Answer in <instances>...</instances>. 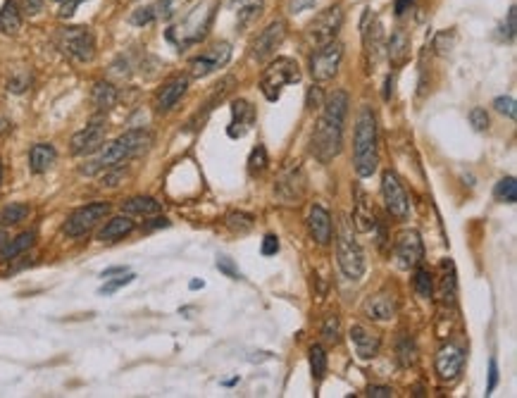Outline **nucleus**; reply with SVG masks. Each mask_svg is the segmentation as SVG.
Wrapping results in <instances>:
<instances>
[{
  "label": "nucleus",
  "mask_w": 517,
  "mask_h": 398,
  "mask_svg": "<svg viewBox=\"0 0 517 398\" xmlns=\"http://www.w3.org/2000/svg\"><path fill=\"white\" fill-rule=\"evenodd\" d=\"M336 258H339V267L348 279L358 281L360 277L365 274V253L363 246L356 241V234H353V227L348 222L346 215H341V225H339V237H336Z\"/></svg>",
  "instance_id": "20e7f679"
},
{
  "label": "nucleus",
  "mask_w": 517,
  "mask_h": 398,
  "mask_svg": "<svg viewBox=\"0 0 517 398\" xmlns=\"http://www.w3.org/2000/svg\"><path fill=\"white\" fill-rule=\"evenodd\" d=\"M494 107L501 114H506L508 119L517 117V102H515V98H510V95H498V98L494 100Z\"/></svg>",
  "instance_id": "ea45409f"
},
{
  "label": "nucleus",
  "mask_w": 517,
  "mask_h": 398,
  "mask_svg": "<svg viewBox=\"0 0 517 398\" xmlns=\"http://www.w3.org/2000/svg\"><path fill=\"white\" fill-rule=\"evenodd\" d=\"M470 124L477 131H486V129H489V112H486L484 107H472V110H470Z\"/></svg>",
  "instance_id": "37998d69"
},
{
  "label": "nucleus",
  "mask_w": 517,
  "mask_h": 398,
  "mask_svg": "<svg viewBox=\"0 0 517 398\" xmlns=\"http://www.w3.org/2000/svg\"><path fill=\"white\" fill-rule=\"evenodd\" d=\"M262 256H276L279 253V239L274 237V234H267V237L262 239Z\"/></svg>",
  "instance_id": "09e8293b"
},
{
  "label": "nucleus",
  "mask_w": 517,
  "mask_h": 398,
  "mask_svg": "<svg viewBox=\"0 0 517 398\" xmlns=\"http://www.w3.org/2000/svg\"><path fill=\"white\" fill-rule=\"evenodd\" d=\"M353 165L358 177H372L380 165L377 153V117L372 107H363L356 119V138H353Z\"/></svg>",
  "instance_id": "f03ea898"
},
{
  "label": "nucleus",
  "mask_w": 517,
  "mask_h": 398,
  "mask_svg": "<svg viewBox=\"0 0 517 398\" xmlns=\"http://www.w3.org/2000/svg\"><path fill=\"white\" fill-rule=\"evenodd\" d=\"M434 367L441 382H453V379L460 377L462 367H465V351L455 343H446L443 348H438Z\"/></svg>",
  "instance_id": "dca6fc26"
},
{
  "label": "nucleus",
  "mask_w": 517,
  "mask_h": 398,
  "mask_svg": "<svg viewBox=\"0 0 517 398\" xmlns=\"http://www.w3.org/2000/svg\"><path fill=\"white\" fill-rule=\"evenodd\" d=\"M215 10H217V3H208V5H203V8H196L186 20H182L177 27H172L170 32H167V39H170L172 44H177L179 48L198 44L201 39H206L210 24L215 20Z\"/></svg>",
  "instance_id": "39448f33"
},
{
  "label": "nucleus",
  "mask_w": 517,
  "mask_h": 398,
  "mask_svg": "<svg viewBox=\"0 0 517 398\" xmlns=\"http://www.w3.org/2000/svg\"><path fill=\"white\" fill-rule=\"evenodd\" d=\"M217 270L222 274L231 277V279H241V272H239V267L234 265V260H229V258H217Z\"/></svg>",
  "instance_id": "c03bdc74"
},
{
  "label": "nucleus",
  "mask_w": 517,
  "mask_h": 398,
  "mask_svg": "<svg viewBox=\"0 0 517 398\" xmlns=\"http://www.w3.org/2000/svg\"><path fill=\"white\" fill-rule=\"evenodd\" d=\"M110 170H115L112 174H107V177H103V186H117V182L122 179V170H117V167H110Z\"/></svg>",
  "instance_id": "4d7b16f0"
},
{
  "label": "nucleus",
  "mask_w": 517,
  "mask_h": 398,
  "mask_svg": "<svg viewBox=\"0 0 517 398\" xmlns=\"http://www.w3.org/2000/svg\"><path fill=\"white\" fill-rule=\"evenodd\" d=\"M36 241V232H22L20 237H15L12 241H5L0 246V260H12V258L22 256L24 251H29Z\"/></svg>",
  "instance_id": "bb28decb"
},
{
  "label": "nucleus",
  "mask_w": 517,
  "mask_h": 398,
  "mask_svg": "<svg viewBox=\"0 0 517 398\" xmlns=\"http://www.w3.org/2000/svg\"><path fill=\"white\" fill-rule=\"evenodd\" d=\"M105 141V126L103 122H91L88 126H83L81 131H76L69 141V150L72 155H88L93 150H98Z\"/></svg>",
  "instance_id": "f3484780"
},
{
  "label": "nucleus",
  "mask_w": 517,
  "mask_h": 398,
  "mask_svg": "<svg viewBox=\"0 0 517 398\" xmlns=\"http://www.w3.org/2000/svg\"><path fill=\"white\" fill-rule=\"evenodd\" d=\"M58 153L55 148L51 146V143H36L32 148V153H29V165H32V172L36 174H43L51 170V165L55 162Z\"/></svg>",
  "instance_id": "a878e982"
},
{
  "label": "nucleus",
  "mask_w": 517,
  "mask_h": 398,
  "mask_svg": "<svg viewBox=\"0 0 517 398\" xmlns=\"http://www.w3.org/2000/svg\"><path fill=\"white\" fill-rule=\"evenodd\" d=\"M315 3H317V0H291V3H288V12H293V15H296V12L315 8Z\"/></svg>",
  "instance_id": "3c124183"
},
{
  "label": "nucleus",
  "mask_w": 517,
  "mask_h": 398,
  "mask_svg": "<svg viewBox=\"0 0 517 398\" xmlns=\"http://www.w3.org/2000/svg\"><path fill=\"white\" fill-rule=\"evenodd\" d=\"M134 279H136L134 274H122V277H117V279H112V281H107V284L100 286V293H103V296H110V293L119 291V288H122V286L131 284V281H134Z\"/></svg>",
  "instance_id": "79ce46f5"
},
{
  "label": "nucleus",
  "mask_w": 517,
  "mask_h": 398,
  "mask_svg": "<svg viewBox=\"0 0 517 398\" xmlns=\"http://www.w3.org/2000/svg\"><path fill=\"white\" fill-rule=\"evenodd\" d=\"M60 48L76 62H91L95 55V39L86 27H69L60 32Z\"/></svg>",
  "instance_id": "6e6552de"
},
{
  "label": "nucleus",
  "mask_w": 517,
  "mask_h": 398,
  "mask_svg": "<svg viewBox=\"0 0 517 398\" xmlns=\"http://www.w3.org/2000/svg\"><path fill=\"white\" fill-rule=\"evenodd\" d=\"M365 315L370 319H377V322H384V319H391L396 315V298L391 293H375L365 300Z\"/></svg>",
  "instance_id": "4be33fe9"
},
{
  "label": "nucleus",
  "mask_w": 517,
  "mask_h": 398,
  "mask_svg": "<svg viewBox=\"0 0 517 398\" xmlns=\"http://www.w3.org/2000/svg\"><path fill=\"white\" fill-rule=\"evenodd\" d=\"M498 384V363L496 360H491L489 363V387H486V394H491V391L496 389Z\"/></svg>",
  "instance_id": "864d4df0"
},
{
  "label": "nucleus",
  "mask_w": 517,
  "mask_h": 398,
  "mask_svg": "<svg viewBox=\"0 0 517 398\" xmlns=\"http://www.w3.org/2000/svg\"><path fill=\"white\" fill-rule=\"evenodd\" d=\"M20 10L24 15L36 17L41 10H43V0H20Z\"/></svg>",
  "instance_id": "de8ad7c7"
},
{
  "label": "nucleus",
  "mask_w": 517,
  "mask_h": 398,
  "mask_svg": "<svg viewBox=\"0 0 517 398\" xmlns=\"http://www.w3.org/2000/svg\"><path fill=\"white\" fill-rule=\"evenodd\" d=\"M203 286H206V281H203V279L201 281H198V279L191 281V288H203Z\"/></svg>",
  "instance_id": "052dcab7"
},
{
  "label": "nucleus",
  "mask_w": 517,
  "mask_h": 398,
  "mask_svg": "<svg viewBox=\"0 0 517 398\" xmlns=\"http://www.w3.org/2000/svg\"><path fill=\"white\" fill-rule=\"evenodd\" d=\"M134 232V222L129 217H112L110 222H105V227L98 232V241L103 244H115V241L129 237Z\"/></svg>",
  "instance_id": "b1692460"
},
{
  "label": "nucleus",
  "mask_w": 517,
  "mask_h": 398,
  "mask_svg": "<svg viewBox=\"0 0 517 398\" xmlns=\"http://www.w3.org/2000/svg\"><path fill=\"white\" fill-rule=\"evenodd\" d=\"M412 5H415V0H394V12L401 17V15H405V12L412 8Z\"/></svg>",
  "instance_id": "6e6d98bb"
},
{
  "label": "nucleus",
  "mask_w": 517,
  "mask_h": 398,
  "mask_svg": "<svg viewBox=\"0 0 517 398\" xmlns=\"http://www.w3.org/2000/svg\"><path fill=\"white\" fill-rule=\"evenodd\" d=\"M305 184H308V179H305L300 162H288L274 182V196L284 205H293L305 196Z\"/></svg>",
  "instance_id": "9d476101"
},
{
  "label": "nucleus",
  "mask_w": 517,
  "mask_h": 398,
  "mask_svg": "<svg viewBox=\"0 0 517 398\" xmlns=\"http://www.w3.org/2000/svg\"><path fill=\"white\" fill-rule=\"evenodd\" d=\"M150 146V134L143 129H131L127 134L115 138L112 143H107L103 153L98 155V160L91 162L93 167H83V174H93L98 170H110V167H122L124 160L134 158V155L143 153Z\"/></svg>",
  "instance_id": "7ed1b4c3"
},
{
  "label": "nucleus",
  "mask_w": 517,
  "mask_h": 398,
  "mask_svg": "<svg viewBox=\"0 0 517 398\" xmlns=\"http://www.w3.org/2000/svg\"><path fill=\"white\" fill-rule=\"evenodd\" d=\"M341 60H344V46L339 41H329L317 48L310 58V74L315 81H329L336 77V72L341 67Z\"/></svg>",
  "instance_id": "1a4fd4ad"
},
{
  "label": "nucleus",
  "mask_w": 517,
  "mask_h": 398,
  "mask_svg": "<svg viewBox=\"0 0 517 398\" xmlns=\"http://www.w3.org/2000/svg\"><path fill=\"white\" fill-rule=\"evenodd\" d=\"M255 117H257V112L248 100H243V98L234 100L231 102V124H229V129H227L229 138H243L250 129H253Z\"/></svg>",
  "instance_id": "a211bd4d"
},
{
  "label": "nucleus",
  "mask_w": 517,
  "mask_h": 398,
  "mask_svg": "<svg viewBox=\"0 0 517 398\" xmlns=\"http://www.w3.org/2000/svg\"><path fill=\"white\" fill-rule=\"evenodd\" d=\"M322 105V88L317 86V84H312L308 88V95H305V107L308 110H315V107Z\"/></svg>",
  "instance_id": "a18cd8bd"
},
{
  "label": "nucleus",
  "mask_w": 517,
  "mask_h": 398,
  "mask_svg": "<svg viewBox=\"0 0 517 398\" xmlns=\"http://www.w3.org/2000/svg\"><path fill=\"white\" fill-rule=\"evenodd\" d=\"M356 213H353V220H356V227L360 232H372L375 229V213H372V205L365 196V191L356 189Z\"/></svg>",
  "instance_id": "cd10ccee"
},
{
  "label": "nucleus",
  "mask_w": 517,
  "mask_h": 398,
  "mask_svg": "<svg viewBox=\"0 0 517 398\" xmlns=\"http://www.w3.org/2000/svg\"><path fill=\"white\" fill-rule=\"evenodd\" d=\"M308 229H310V237L317 241L320 246H327L332 241V215L324 205H312L310 213H308Z\"/></svg>",
  "instance_id": "aec40b11"
},
{
  "label": "nucleus",
  "mask_w": 517,
  "mask_h": 398,
  "mask_svg": "<svg viewBox=\"0 0 517 398\" xmlns=\"http://www.w3.org/2000/svg\"><path fill=\"white\" fill-rule=\"evenodd\" d=\"M55 3H65V0H55Z\"/></svg>",
  "instance_id": "0e129e2a"
},
{
  "label": "nucleus",
  "mask_w": 517,
  "mask_h": 398,
  "mask_svg": "<svg viewBox=\"0 0 517 398\" xmlns=\"http://www.w3.org/2000/svg\"><path fill=\"white\" fill-rule=\"evenodd\" d=\"M415 355H417V348H415V341L410 336H403L398 339V360L401 365H412L415 363Z\"/></svg>",
  "instance_id": "58836bf2"
},
{
  "label": "nucleus",
  "mask_w": 517,
  "mask_h": 398,
  "mask_svg": "<svg viewBox=\"0 0 517 398\" xmlns=\"http://www.w3.org/2000/svg\"><path fill=\"white\" fill-rule=\"evenodd\" d=\"M348 339H351L353 348H356V355L360 360H372L382 348L380 334H375V331L368 329L365 324H353L351 331H348Z\"/></svg>",
  "instance_id": "6ab92c4d"
},
{
  "label": "nucleus",
  "mask_w": 517,
  "mask_h": 398,
  "mask_svg": "<svg viewBox=\"0 0 517 398\" xmlns=\"http://www.w3.org/2000/svg\"><path fill=\"white\" fill-rule=\"evenodd\" d=\"M310 370H312V377H315L317 382L327 375V353H324V348L320 346V343L310 346Z\"/></svg>",
  "instance_id": "72a5a7b5"
},
{
  "label": "nucleus",
  "mask_w": 517,
  "mask_h": 398,
  "mask_svg": "<svg viewBox=\"0 0 517 398\" xmlns=\"http://www.w3.org/2000/svg\"><path fill=\"white\" fill-rule=\"evenodd\" d=\"M394 256H396V265L401 270H415L424 258V246L422 239L415 229H405L396 237V246H394Z\"/></svg>",
  "instance_id": "f8f14e48"
},
{
  "label": "nucleus",
  "mask_w": 517,
  "mask_h": 398,
  "mask_svg": "<svg viewBox=\"0 0 517 398\" xmlns=\"http://www.w3.org/2000/svg\"><path fill=\"white\" fill-rule=\"evenodd\" d=\"M341 27H344V10H341V5H334V8L322 10L320 15L310 22L308 39L315 46H324V44H329V41L336 39V34L341 32Z\"/></svg>",
  "instance_id": "9b49d317"
},
{
  "label": "nucleus",
  "mask_w": 517,
  "mask_h": 398,
  "mask_svg": "<svg viewBox=\"0 0 517 398\" xmlns=\"http://www.w3.org/2000/svg\"><path fill=\"white\" fill-rule=\"evenodd\" d=\"M382 194H384V203H387V210L394 217L405 220L410 215V201H408L405 189H403L401 179L391 170L382 174Z\"/></svg>",
  "instance_id": "ddd939ff"
},
{
  "label": "nucleus",
  "mask_w": 517,
  "mask_h": 398,
  "mask_svg": "<svg viewBox=\"0 0 517 398\" xmlns=\"http://www.w3.org/2000/svg\"><path fill=\"white\" fill-rule=\"evenodd\" d=\"M415 270H417L415 272V291L422 298H431V293H434V277H431L429 270H422L419 265Z\"/></svg>",
  "instance_id": "c9c22d12"
},
{
  "label": "nucleus",
  "mask_w": 517,
  "mask_h": 398,
  "mask_svg": "<svg viewBox=\"0 0 517 398\" xmlns=\"http://www.w3.org/2000/svg\"><path fill=\"white\" fill-rule=\"evenodd\" d=\"M153 20H155V10L153 8H141V10H136L134 15H131V24H136V27H143V24H148Z\"/></svg>",
  "instance_id": "49530a36"
},
{
  "label": "nucleus",
  "mask_w": 517,
  "mask_h": 398,
  "mask_svg": "<svg viewBox=\"0 0 517 398\" xmlns=\"http://www.w3.org/2000/svg\"><path fill=\"white\" fill-rule=\"evenodd\" d=\"M91 100L98 110H110L117 102V88L112 86L110 81H95L93 91H91Z\"/></svg>",
  "instance_id": "7c9ffc66"
},
{
  "label": "nucleus",
  "mask_w": 517,
  "mask_h": 398,
  "mask_svg": "<svg viewBox=\"0 0 517 398\" xmlns=\"http://www.w3.org/2000/svg\"><path fill=\"white\" fill-rule=\"evenodd\" d=\"M322 336L327 343H339L341 341V322L336 315H329L322 324Z\"/></svg>",
  "instance_id": "4c0bfd02"
},
{
  "label": "nucleus",
  "mask_w": 517,
  "mask_h": 398,
  "mask_svg": "<svg viewBox=\"0 0 517 398\" xmlns=\"http://www.w3.org/2000/svg\"><path fill=\"white\" fill-rule=\"evenodd\" d=\"M346 114H348V93L346 91H334L324 100V112L322 117L317 119L315 131H312V155L327 165L332 162L336 155L344 148V124H346Z\"/></svg>",
  "instance_id": "f257e3e1"
},
{
  "label": "nucleus",
  "mask_w": 517,
  "mask_h": 398,
  "mask_svg": "<svg viewBox=\"0 0 517 398\" xmlns=\"http://www.w3.org/2000/svg\"><path fill=\"white\" fill-rule=\"evenodd\" d=\"M0 182H3V162H0Z\"/></svg>",
  "instance_id": "e2e57ef3"
},
{
  "label": "nucleus",
  "mask_w": 517,
  "mask_h": 398,
  "mask_svg": "<svg viewBox=\"0 0 517 398\" xmlns=\"http://www.w3.org/2000/svg\"><path fill=\"white\" fill-rule=\"evenodd\" d=\"M107 215H110V203H105V201L88 203V205H83V208L74 210V213L67 217V222H65L62 232L67 234L69 239L86 237V234L91 232V229L98 225L103 217H107Z\"/></svg>",
  "instance_id": "0eeeda50"
},
{
  "label": "nucleus",
  "mask_w": 517,
  "mask_h": 398,
  "mask_svg": "<svg viewBox=\"0 0 517 398\" xmlns=\"http://www.w3.org/2000/svg\"><path fill=\"white\" fill-rule=\"evenodd\" d=\"M155 10V17H165V20H167V17H172V0H160V3H158V8H153Z\"/></svg>",
  "instance_id": "5fc2aeb1"
},
{
  "label": "nucleus",
  "mask_w": 517,
  "mask_h": 398,
  "mask_svg": "<svg viewBox=\"0 0 517 398\" xmlns=\"http://www.w3.org/2000/svg\"><path fill=\"white\" fill-rule=\"evenodd\" d=\"M112 274H124V267H110V270H105L103 279H105V277H112Z\"/></svg>",
  "instance_id": "bf43d9fd"
},
{
  "label": "nucleus",
  "mask_w": 517,
  "mask_h": 398,
  "mask_svg": "<svg viewBox=\"0 0 517 398\" xmlns=\"http://www.w3.org/2000/svg\"><path fill=\"white\" fill-rule=\"evenodd\" d=\"M515 32H517V10L515 5L508 10V20L501 24V39L506 41H513L515 39Z\"/></svg>",
  "instance_id": "a19ab883"
},
{
  "label": "nucleus",
  "mask_w": 517,
  "mask_h": 398,
  "mask_svg": "<svg viewBox=\"0 0 517 398\" xmlns=\"http://www.w3.org/2000/svg\"><path fill=\"white\" fill-rule=\"evenodd\" d=\"M122 210L127 215H134V217H150V215L160 213V203L155 201V198H150V196H136V198L124 201Z\"/></svg>",
  "instance_id": "c85d7f7f"
},
{
  "label": "nucleus",
  "mask_w": 517,
  "mask_h": 398,
  "mask_svg": "<svg viewBox=\"0 0 517 398\" xmlns=\"http://www.w3.org/2000/svg\"><path fill=\"white\" fill-rule=\"evenodd\" d=\"M29 205L27 203H8L3 210H0V225L3 227H15L20 225V222H24L29 217Z\"/></svg>",
  "instance_id": "2f4dec72"
},
{
  "label": "nucleus",
  "mask_w": 517,
  "mask_h": 398,
  "mask_svg": "<svg viewBox=\"0 0 517 398\" xmlns=\"http://www.w3.org/2000/svg\"><path fill=\"white\" fill-rule=\"evenodd\" d=\"M227 227H229L234 234H248L250 229L255 227V220H253V215H248V213H229L227 215Z\"/></svg>",
  "instance_id": "f704fd0d"
},
{
  "label": "nucleus",
  "mask_w": 517,
  "mask_h": 398,
  "mask_svg": "<svg viewBox=\"0 0 517 398\" xmlns=\"http://www.w3.org/2000/svg\"><path fill=\"white\" fill-rule=\"evenodd\" d=\"M387 55L391 60V65L394 67H401V65L408 62V58H410V39H408L405 32H394L387 44Z\"/></svg>",
  "instance_id": "5701e85b"
},
{
  "label": "nucleus",
  "mask_w": 517,
  "mask_h": 398,
  "mask_svg": "<svg viewBox=\"0 0 517 398\" xmlns=\"http://www.w3.org/2000/svg\"><path fill=\"white\" fill-rule=\"evenodd\" d=\"M494 196H496L498 203L513 205L517 201V182H515V177H503L501 182L496 184Z\"/></svg>",
  "instance_id": "473e14b6"
},
{
  "label": "nucleus",
  "mask_w": 517,
  "mask_h": 398,
  "mask_svg": "<svg viewBox=\"0 0 517 398\" xmlns=\"http://www.w3.org/2000/svg\"><path fill=\"white\" fill-rule=\"evenodd\" d=\"M5 241H8V237H5V232H3V229H0V246H3Z\"/></svg>",
  "instance_id": "680f3d73"
},
{
  "label": "nucleus",
  "mask_w": 517,
  "mask_h": 398,
  "mask_svg": "<svg viewBox=\"0 0 517 398\" xmlns=\"http://www.w3.org/2000/svg\"><path fill=\"white\" fill-rule=\"evenodd\" d=\"M267 165H269L267 148H264V146H255L253 153H250V158H248V172L250 174H262L264 170H267Z\"/></svg>",
  "instance_id": "e433bc0d"
},
{
  "label": "nucleus",
  "mask_w": 517,
  "mask_h": 398,
  "mask_svg": "<svg viewBox=\"0 0 517 398\" xmlns=\"http://www.w3.org/2000/svg\"><path fill=\"white\" fill-rule=\"evenodd\" d=\"M231 58V46L229 44H215L210 51L201 53L198 58H194L189 62V69H191V77L194 79H203V77L213 74V72H217L220 67H224L227 62H229Z\"/></svg>",
  "instance_id": "4468645a"
},
{
  "label": "nucleus",
  "mask_w": 517,
  "mask_h": 398,
  "mask_svg": "<svg viewBox=\"0 0 517 398\" xmlns=\"http://www.w3.org/2000/svg\"><path fill=\"white\" fill-rule=\"evenodd\" d=\"M160 227H170V220H167V217H155V220H150L146 225V232H153V229H160Z\"/></svg>",
  "instance_id": "13d9d810"
},
{
  "label": "nucleus",
  "mask_w": 517,
  "mask_h": 398,
  "mask_svg": "<svg viewBox=\"0 0 517 398\" xmlns=\"http://www.w3.org/2000/svg\"><path fill=\"white\" fill-rule=\"evenodd\" d=\"M81 3H83V0H65L62 8H60V17H65V20H67V17L74 15V10L79 8Z\"/></svg>",
  "instance_id": "603ef678"
},
{
  "label": "nucleus",
  "mask_w": 517,
  "mask_h": 398,
  "mask_svg": "<svg viewBox=\"0 0 517 398\" xmlns=\"http://www.w3.org/2000/svg\"><path fill=\"white\" fill-rule=\"evenodd\" d=\"M186 88H189V77H177V79L167 81L165 86L158 91V98H155V107H158V112H170L172 107L182 100Z\"/></svg>",
  "instance_id": "412c9836"
},
{
  "label": "nucleus",
  "mask_w": 517,
  "mask_h": 398,
  "mask_svg": "<svg viewBox=\"0 0 517 398\" xmlns=\"http://www.w3.org/2000/svg\"><path fill=\"white\" fill-rule=\"evenodd\" d=\"M300 81V67L296 60L291 58H276L274 62H269V67L262 72L260 77V91L267 100H276L281 95V88L288 84Z\"/></svg>",
  "instance_id": "423d86ee"
},
{
  "label": "nucleus",
  "mask_w": 517,
  "mask_h": 398,
  "mask_svg": "<svg viewBox=\"0 0 517 398\" xmlns=\"http://www.w3.org/2000/svg\"><path fill=\"white\" fill-rule=\"evenodd\" d=\"M264 0H231V10L236 12V24L239 27H248L250 22L257 20V15L262 12Z\"/></svg>",
  "instance_id": "c756f323"
},
{
  "label": "nucleus",
  "mask_w": 517,
  "mask_h": 398,
  "mask_svg": "<svg viewBox=\"0 0 517 398\" xmlns=\"http://www.w3.org/2000/svg\"><path fill=\"white\" fill-rule=\"evenodd\" d=\"M368 396L370 398H391L394 391H391V387H384V384H375V387L368 389Z\"/></svg>",
  "instance_id": "8fccbe9b"
},
{
  "label": "nucleus",
  "mask_w": 517,
  "mask_h": 398,
  "mask_svg": "<svg viewBox=\"0 0 517 398\" xmlns=\"http://www.w3.org/2000/svg\"><path fill=\"white\" fill-rule=\"evenodd\" d=\"M22 29V10L17 5V0H5L0 8V32L15 36Z\"/></svg>",
  "instance_id": "393cba45"
},
{
  "label": "nucleus",
  "mask_w": 517,
  "mask_h": 398,
  "mask_svg": "<svg viewBox=\"0 0 517 398\" xmlns=\"http://www.w3.org/2000/svg\"><path fill=\"white\" fill-rule=\"evenodd\" d=\"M284 36H286V22L284 20H276L272 24H267V27L257 34L253 46H250V55H253V60L262 62V60L272 58L276 53V48L281 46V41H284Z\"/></svg>",
  "instance_id": "2eb2a0df"
}]
</instances>
